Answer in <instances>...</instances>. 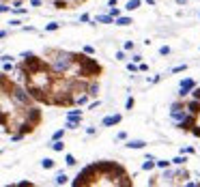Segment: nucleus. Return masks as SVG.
<instances>
[{
  "label": "nucleus",
  "instance_id": "f257e3e1",
  "mask_svg": "<svg viewBox=\"0 0 200 187\" xmlns=\"http://www.w3.org/2000/svg\"><path fill=\"white\" fill-rule=\"evenodd\" d=\"M17 73L22 86L39 105L50 108H78V99L86 95L88 84L93 80H84L75 73L60 71L52 67L41 54L26 52L17 62Z\"/></svg>",
  "mask_w": 200,
  "mask_h": 187
},
{
  "label": "nucleus",
  "instance_id": "f03ea898",
  "mask_svg": "<svg viewBox=\"0 0 200 187\" xmlns=\"http://www.w3.org/2000/svg\"><path fill=\"white\" fill-rule=\"evenodd\" d=\"M43 123L41 105L26 93L22 82L0 71V127L13 142L35 134Z\"/></svg>",
  "mask_w": 200,
  "mask_h": 187
},
{
  "label": "nucleus",
  "instance_id": "7ed1b4c3",
  "mask_svg": "<svg viewBox=\"0 0 200 187\" xmlns=\"http://www.w3.org/2000/svg\"><path fill=\"white\" fill-rule=\"evenodd\" d=\"M73 187H93V185H116V187H131L134 179L121 166L118 161H95L88 164L84 170L78 172V176L71 181Z\"/></svg>",
  "mask_w": 200,
  "mask_h": 187
},
{
  "label": "nucleus",
  "instance_id": "20e7f679",
  "mask_svg": "<svg viewBox=\"0 0 200 187\" xmlns=\"http://www.w3.org/2000/svg\"><path fill=\"white\" fill-rule=\"evenodd\" d=\"M50 6L58 9V11H69V9H75V6H82L86 0H45Z\"/></svg>",
  "mask_w": 200,
  "mask_h": 187
},
{
  "label": "nucleus",
  "instance_id": "39448f33",
  "mask_svg": "<svg viewBox=\"0 0 200 187\" xmlns=\"http://www.w3.org/2000/svg\"><path fill=\"white\" fill-rule=\"evenodd\" d=\"M185 112H187V110H185V101H174V103L170 105V118L177 121V123L185 116Z\"/></svg>",
  "mask_w": 200,
  "mask_h": 187
},
{
  "label": "nucleus",
  "instance_id": "423d86ee",
  "mask_svg": "<svg viewBox=\"0 0 200 187\" xmlns=\"http://www.w3.org/2000/svg\"><path fill=\"white\" fill-rule=\"evenodd\" d=\"M187 179H189V172H187V170H179V172H172L170 185H183V183H187Z\"/></svg>",
  "mask_w": 200,
  "mask_h": 187
},
{
  "label": "nucleus",
  "instance_id": "0eeeda50",
  "mask_svg": "<svg viewBox=\"0 0 200 187\" xmlns=\"http://www.w3.org/2000/svg\"><path fill=\"white\" fill-rule=\"evenodd\" d=\"M194 88H196V82H194L192 78H187V80H183V82H181L179 95H181V97H185V95H189V93H192Z\"/></svg>",
  "mask_w": 200,
  "mask_h": 187
},
{
  "label": "nucleus",
  "instance_id": "6e6552de",
  "mask_svg": "<svg viewBox=\"0 0 200 187\" xmlns=\"http://www.w3.org/2000/svg\"><path fill=\"white\" fill-rule=\"evenodd\" d=\"M121 121H123L121 114H112V116H105V118L101 121V125H103V127H114V125H118Z\"/></svg>",
  "mask_w": 200,
  "mask_h": 187
},
{
  "label": "nucleus",
  "instance_id": "1a4fd4ad",
  "mask_svg": "<svg viewBox=\"0 0 200 187\" xmlns=\"http://www.w3.org/2000/svg\"><path fill=\"white\" fill-rule=\"evenodd\" d=\"M67 121L80 125V123H82V110H71V108H69V112H67Z\"/></svg>",
  "mask_w": 200,
  "mask_h": 187
},
{
  "label": "nucleus",
  "instance_id": "9d476101",
  "mask_svg": "<svg viewBox=\"0 0 200 187\" xmlns=\"http://www.w3.org/2000/svg\"><path fill=\"white\" fill-rule=\"evenodd\" d=\"M86 95H88V97H97V95H99V80H93V82L88 84Z\"/></svg>",
  "mask_w": 200,
  "mask_h": 187
},
{
  "label": "nucleus",
  "instance_id": "9b49d317",
  "mask_svg": "<svg viewBox=\"0 0 200 187\" xmlns=\"http://www.w3.org/2000/svg\"><path fill=\"white\" fill-rule=\"evenodd\" d=\"M114 24L116 26H129V24H134V19L127 15H118V17H114Z\"/></svg>",
  "mask_w": 200,
  "mask_h": 187
},
{
  "label": "nucleus",
  "instance_id": "f8f14e48",
  "mask_svg": "<svg viewBox=\"0 0 200 187\" xmlns=\"http://www.w3.org/2000/svg\"><path fill=\"white\" fill-rule=\"evenodd\" d=\"M125 146H127V148H136V151H138V148H144V146H147V142H144V140H129Z\"/></svg>",
  "mask_w": 200,
  "mask_h": 187
},
{
  "label": "nucleus",
  "instance_id": "ddd939ff",
  "mask_svg": "<svg viewBox=\"0 0 200 187\" xmlns=\"http://www.w3.org/2000/svg\"><path fill=\"white\" fill-rule=\"evenodd\" d=\"M67 183H69V176L65 172H58L56 174V185H67Z\"/></svg>",
  "mask_w": 200,
  "mask_h": 187
},
{
  "label": "nucleus",
  "instance_id": "4468645a",
  "mask_svg": "<svg viewBox=\"0 0 200 187\" xmlns=\"http://www.w3.org/2000/svg\"><path fill=\"white\" fill-rule=\"evenodd\" d=\"M140 4H142V0H129V2L125 4V9H127V11H136V9H140Z\"/></svg>",
  "mask_w": 200,
  "mask_h": 187
},
{
  "label": "nucleus",
  "instance_id": "2eb2a0df",
  "mask_svg": "<svg viewBox=\"0 0 200 187\" xmlns=\"http://www.w3.org/2000/svg\"><path fill=\"white\" fill-rule=\"evenodd\" d=\"M95 22H101V24H114V17H112V15H97Z\"/></svg>",
  "mask_w": 200,
  "mask_h": 187
},
{
  "label": "nucleus",
  "instance_id": "dca6fc26",
  "mask_svg": "<svg viewBox=\"0 0 200 187\" xmlns=\"http://www.w3.org/2000/svg\"><path fill=\"white\" fill-rule=\"evenodd\" d=\"M52 151H56V153L65 151V144H62V140H52Z\"/></svg>",
  "mask_w": 200,
  "mask_h": 187
},
{
  "label": "nucleus",
  "instance_id": "f3484780",
  "mask_svg": "<svg viewBox=\"0 0 200 187\" xmlns=\"http://www.w3.org/2000/svg\"><path fill=\"white\" fill-rule=\"evenodd\" d=\"M41 166H43V168H45V170H52V168H54V166H56V161H54V159H52V157H45V159H43V161H41Z\"/></svg>",
  "mask_w": 200,
  "mask_h": 187
},
{
  "label": "nucleus",
  "instance_id": "a211bd4d",
  "mask_svg": "<svg viewBox=\"0 0 200 187\" xmlns=\"http://www.w3.org/2000/svg\"><path fill=\"white\" fill-rule=\"evenodd\" d=\"M153 168H155V159H153V157H147L144 164H142V170H153Z\"/></svg>",
  "mask_w": 200,
  "mask_h": 187
},
{
  "label": "nucleus",
  "instance_id": "6ab92c4d",
  "mask_svg": "<svg viewBox=\"0 0 200 187\" xmlns=\"http://www.w3.org/2000/svg\"><path fill=\"white\" fill-rule=\"evenodd\" d=\"M185 161H187V157H185V155H179V157H174L170 164H174V166H183Z\"/></svg>",
  "mask_w": 200,
  "mask_h": 187
},
{
  "label": "nucleus",
  "instance_id": "aec40b11",
  "mask_svg": "<svg viewBox=\"0 0 200 187\" xmlns=\"http://www.w3.org/2000/svg\"><path fill=\"white\" fill-rule=\"evenodd\" d=\"M168 166H170V161H166V159H159V161H157V159H155V168H161V170H164V168H168Z\"/></svg>",
  "mask_w": 200,
  "mask_h": 187
},
{
  "label": "nucleus",
  "instance_id": "412c9836",
  "mask_svg": "<svg viewBox=\"0 0 200 187\" xmlns=\"http://www.w3.org/2000/svg\"><path fill=\"white\" fill-rule=\"evenodd\" d=\"M0 2H4V4H13V6H22L26 0H0Z\"/></svg>",
  "mask_w": 200,
  "mask_h": 187
},
{
  "label": "nucleus",
  "instance_id": "4be33fe9",
  "mask_svg": "<svg viewBox=\"0 0 200 187\" xmlns=\"http://www.w3.org/2000/svg\"><path fill=\"white\" fill-rule=\"evenodd\" d=\"M58 28H60V24H58V22H52V24L45 26V30H48V32H54V30H58Z\"/></svg>",
  "mask_w": 200,
  "mask_h": 187
},
{
  "label": "nucleus",
  "instance_id": "5701e85b",
  "mask_svg": "<svg viewBox=\"0 0 200 187\" xmlns=\"http://www.w3.org/2000/svg\"><path fill=\"white\" fill-rule=\"evenodd\" d=\"M65 164H67V166L71 168V166H75L78 161H75V157H73V155H67V157H65Z\"/></svg>",
  "mask_w": 200,
  "mask_h": 187
},
{
  "label": "nucleus",
  "instance_id": "b1692460",
  "mask_svg": "<svg viewBox=\"0 0 200 187\" xmlns=\"http://www.w3.org/2000/svg\"><path fill=\"white\" fill-rule=\"evenodd\" d=\"M62 136H65V129H58V131H54L52 140H62Z\"/></svg>",
  "mask_w": 200,
  "mask_h": 187
},
{
  "label": "nucleus",
  "instance_id": "393cba45",
  "mask_svg": "<svg viewBox=\"0 0 200 187\" xmlns=\"http://www.w3.org/2000/svg\"><path fill=\"white\" fill-rule=\"evenodd\" d=\"M134 105H136V99H134V97H129V99L125 101V108H127V110H131Z\"/></svg>",
  "mask_w": 200,
  "mask_h": 187
},
{
  "label": "nucleus",
  "instance_id": "a878e982",
  "mask_svg": "<svg viewBox=\"0 0 200 187\" xmlns=\"http://www.w3.org/2000/svg\"><path fill=\"white\" fill-rule=\"evenodd\" d=\"M159 54H161V56H168V54H170V47H168V45H161V47H159Z\"/></svg>",
  "mask_w": 200,
  "mask_h": 187
},
{
  "label": "nucleus",
  "instance_id": "bb28decb",
  "mask_svg": "<svg viewBox=\"0 0 200 187\" xmlns=\"http://www.w3.org/2000/svg\"><path fill=\"white\" fill-rule=\"evenodd\" d=\"M110 15H112V17H118V15H121V11H118L116 6H110Z\"/></svg>",
  "mask_w": 200,
  "mask_h": 187
},
{
  "label": "nucleus",
  "instance_id": "cd10ccee",
  "mask_svg": "<svg viewBox=\"0 0 200 187\" xmlns=\"http://www.w3.org/2000/svg\"><path fill=\"white\" fill-rule=\"evenodd\" d=\"M185 69H187L185 65H179V67H174V69H172V73H181V71H185Z\"/></svg>",
  "mask_w": 200,
  "mask_h": 187
},
{
  "label": "nucleus",
  "instance_id": "c85d7f7f",
  "mask_svg": "<svg viewBox=\"0 0 200 187\" xmlns=\"http://www.w3.org/2000/svg\"><path fill=\"white\" fill-rule=\"evenodd\" d=\"M11 11V6H6L4 2H0V13H9Z\"/></svg>",
  "mask_w": 200,
  "mask_h": 187
},
{
  "label": "nucleus",
  "instance_id": "c756f323",
  "mask_svg": "<svg viewBox=\"0 0 200 187\" xmlns=\"http://www.w3.org/2000/svg\"><path fill=\"white\" fill-rule=\"evenodd\" d=\"M192 97H194V99H198V101H200V88H198V86H196V88L192 91Z\"/></svg>",
  "mask_w": 200,
  "mask_h": 187
},
{
  "label": "nucleus",
  "instance_id": "7c9ffc66",
  "mask_svg": "<svg viewBox=\"0 0 200 187\" xmlns=\"http://www.w3.org/2000/svg\"><path fill=\"white\" fill-rule=\"evenodd\" d=\"M28 2H30L32 6H41V4H43V0H28Z\"/></svg>",
  "mask_w": 200,
  "mask_h": 187
},
{
  "label": "nucleus",
  "instance_id": "2f4dec72",
  "mask_svg": "<svg viewBox=\"0 0 200 187\" xmlns=\"http://www.w3.org/2000/svg\"><path fill=\"white\" fill-rule=\"evenodd\" d=\"M84 52H86V54H91V56H93V54H95V47L86 45V47H84Z\"/></svg>",
  "mask_w": 200,
  "mask_h": 187
},
{
  "label": "nucleus",
  "instance_id": "473e14b6",
  "mask_svg": "<svg viewBox=\"0 0 200 187\" xmlns=\"http://www.w3.org/2000/svg\"><path fill=\"white\" fill-rule=\"evenodd\" d=\"M125 49H127V52L134 49V41H125Z\"/></svg>",
  "mask_w": 200,
  "mask_h": 187
},
{
  "label": "nucleus",
  "instance_id": "72a5a7b5",
  "mask_svg": "<svg viewBox=\"0 0 200 187\" xmlns=\"http://www.w3.org/2000/svg\"><path fill=\"white\" fill-rule=\"evenodd\" d=\"M88 19H91V15H88V13H84V15H80V22H88Z\"/></svg>",
  "mask_w": 200,
  "mask_h": 187
},
{
  "label": "nucleus",
  "instance_id": "f704fd0d",
  "mask_svg": "<svg viewBox=\"0 0 200 187\" xmlns=\"http://www.w3.org/2000/svg\"><path fill=\"white\" fill-rule=\"evenodd\" d=\"M116 60H125V52H116Z\"/></svg>",
  "mask_w": 200,
  "mask_h": 187
},
{
  "label": "nucleus",
  "instance_id": "c9c22d12",
  "mask_svg": "<svg viewBox=\"0 0 200 187\" xmlns=\"http://www.w3.org/2000/svg\"><path fill=\"white\" fill-rule=\"evenodd\" d=\"M131 60H134V62H142V56H140V54H136V56H134Z\"/></svg>",
  "mask_w": 200,
  "mask_h": 187
},
{
  "label": "nucleus",
  "instance_id": "e433bc0d",
  "mask_svg": "<svg viewBox=\"0 0 200 187\" xmlns=\"http://www.w3.org/2000/svg\"><path fill=\"white\" fill-rule=\"evenodd\" d=\"M127 69H129V71H138V65H131V62H129V65H127Z\"/></svg>",
  "mask_w": 200,
  "mask_h": 187
},
{
  "label": "nucleus",
  "instance_id": "4c0bfd02",
  "mask_svg": "<svg viewBox=\"0 0 200 187\" xmlns=\"http://www.w3.org/2000/svg\"><path fill=\"white\" fill-rule=\"evenodd\" d=\"M116 138H118V140H127V134H125V131H121V134H118Z\"/></svg>",
  "mask_w": 200,
  "mask_h": 187
},
{
  "label": "nucleus",
  "instance_id": "58836bf2",
  "mask_svg": "<svg viewBox=\"0 0 200 187\" xmlns=\"http://www.w3.org/2000/svg\"><path fill=\"white\" fill-rule=\"evenodd\" d=\"M187 2H189V0H177V4H181V6H185Z\"/></svg>",
  "mask_w": 200,
  "mask_h": 187
},
{
  "label": "nucleus",
  "instance_id": "ea45409f",
  "mask_svg": "<svg viewBox=\"0 0 200 187\" xmlns=\"http://www.w3.org/2000/svg\"><path fill=\"white\" fill-rule=\"evenodd\" d=\"M108 4H110V6H116V4H118V0H110Z\"/></svg>",
  "mask_w": 200,
  "mask_h": 187
},
{
  "label": "nucleus",
  "instance_id": "a19ab883",
  "mask_svg": "<svg viewBox=\"0 0 200 187\" xmlns=\"http://www.w3.org/2000/svg\"><path fill=\"white\" fill-rule=\"evenodd\" d=\"M6 35H9V32H6V30H0V39H4V37H6Z\"/></svg>",
  "mask_w": 200,
  "mask_h": 187
},
{
  "label": "nucleus",
  "instance_id": "79ce46f5",
  "mask_svg": "<svg viewBox=\"0 0 200 187\" xmlns=\"http://www.w3.org/2000/svg\"><path fill=\"white\" fill-rule=\"evenodd\" d=\"M144 2H147V4H151V6L155 4V0H144Z\"/></svg>",
  "mask_w": 200,
  "mask_h": 187
}]
</instances>
